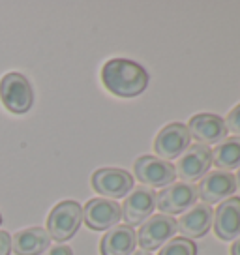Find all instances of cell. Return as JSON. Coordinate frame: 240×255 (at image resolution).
Listing matches in <instances>:
<instances>
[{
    "mask_svg": "<svg viewBox=\"0 0 240 255\" xmlns=\"http://www.w3.org/2000/svg\"><path fill=\"white\" fill-rule=\"evenodd\" d=\"M102 83L119 98H135L148 87V72L128 58H113L102 68Z\"/></svg>",
    "mask_w": 240,
    "mask_h": 255,
    "instance_id": "6da1fadb",
    "label": "cell"
},
{
    "mask_svg": "<svg viewBox=\"0 0 240 255\" xmlns=\"http://www.w3.org/2000/svg\"><path fill=\"white\" fill-rule=\"evenodd\" d=\"M83 208L77 201H60L47 216V233L56 242H66L79 231Z\"/></svg>",
    "mask_w": 240,
    "mask_h": 255,
    "instance_id": "7a4b0ae2",
    "label": "cell"
},
{
    "mask_svg": "<svg viewBox=\"0 0 240 255\" xmlns=\"http://www.w3.org/2000/svg\"><path fill=\"white\" fill-rule=\"evenodd\" d=\"M0 100L4 107L13 115H23L34 104V92L30 81L23 73L9 72L0 79Z\"/></svg>",
    "mask_w": 240,
    "mask_h": 255,
    "instance_id": "3957f363",
    "label": "cell"
},
{
    "mask_svg": "<svg viewBox=\"0 0 240 255\" xmlns=\"http://www.w3.org/2000/svg\"><path fill=\"white\" fill-rule=\"evenodd\" d=\"M197 199H199L197 186L186 182H173L156 195V208L165 216L184 214L186 210L197 205Z\"/></svg>",
    "mask_w": 240,
    "mask_h": 255,
    "instance_id": "277c9868",
    "label": "cell"
},
{
    "mask_svg": "<svg viewBox=\"0 0 240 255\" xmlns=\"http://www.w3.org/2000/svg\"><path fill=\"white\" fill-rule=\"evenodd\" d=\"M94 191L104 195V199H122L133 190V175L117 167H102L94 171L90 178Z\"/></svg>",
    "mask_w": 240,
    "mask_h": 255,
    "instance_id": "5b68a950",
    "label": "cell"
},
{
    "mask_svg": "<svg viewBox=\"0 0 240 255\" xmlns=\"http://www.w3.org/2000/svg\"><path fill=\"white\" fill-rule=\"evenodd\" d=\"M212 152L205 144H190L186 152L178 158L175 165V175L186 184L197 182L210 171Z\"/></svg>",
    "mask_w": 240,
    "mask_h": 255,
    "instance_id": "8992f818",
    "label": "cell"
},
{
    "mask_svg": "<svg viewBox=\"0 0 240 255\" xmlns=\"http://www.w3.org/2000/svg\"><path fill=\"white\" fill-rule=\"evenodd\" d=\"M133 175L144 188H165L175 182V165L156 156H141L133 163Z\"/></svg>",
    "mask_w": 240,
    "mask_h": 255,
    "instance_id": "52a82bcc",
    "label": "cell"
},
{
    "mask_svg": "<svg viewBox=\"0 0 240 255\" xmlns=\"http://www.w3.org/2000/svg\"><path fill=\"white\" fill-rule=\"evenodd\" d=\"M176 233V220L173 216L156 214L150 216L146 222L141 225L137 233V244L141 246L143 252H150L161 248L165 242L173 239Z\"/></svg>",
    "mask_w": 240,
    "mask_h": 255,
    "instance_id": "ba28073f",
    "label": "cell"
},
{
    "mask_svg": "<svg viewBox=\"0 0 240 255\" xmlns=\"http://www.w3.org/2000/svg\"><path fill=\"white\" fill-rule=\"evenodd\" d=\"M190 131L182 122H171L165 128H161L156 141H154V150L158 158L163 161L180 158L190 146Z\"/></svg>",
    "mask_w": 240,
    "mask_h": 255,
    "instance_id": "9c48e42d",
    "label": "cell"
},
{
    "mask_svg": "<svg viewBox=\"0 0 240 255\" xmlns=\"http://www.w3.org/2000/svg\"><path fill=\"white\" fill-rule=\"evenodd\" d=\"M122 218L126 220V225L131 229L135 225H143L156 210V191L150 188L139 186L126 195V201L122 205Z\"/></svg>",
    "mask_w": 240,
    "mask_h": 255,
    "instance_id": "30bf717a",
    "label": "cell"
},
{
    "mask_svg": "<svg viewBox=\"0 0 240 255\" xmlns=\"http://www.w3.org/2000/svg\"><path fill=\"white\" fill-rule=\"evenodd\" d=\"M122 218V208L117 201L96 197L90 199L83 208V222L92 231H109L111 227L119 225Z\"/></svg>",
    "mask_w": 240,
    "mask_h": 255,
    "instance_id": "8fae6325",
    "label": "cell"
},
{
    "mask_svg": "<svg viewBox=\"0 0 240 255\" xmlns=\"http://www.w3.org/2000/svg\"><path fill=\"white\" fill-rule=\"evenodd\" d=\"M237 191V180L227 171H210L201 178L197 186V195L205 205H216L229 199Z\"/></svg>",
    "mask_w": 240,
    "mask_h": 255,
    "instance_id": "7c38bea8",
    "label": "cell"
},
{
    "mask_svg": "<svg viewBox=\"0 0 240 255\" xmlns=\"http://www.w3.org/2000/svg\"><path fill=\"white\" fill-rule=\"evenodd\" d=\"M188 131L190 137H193L199 144H218L227 137V126L222 117L214 113H199L193 115L188 122Z\"/></svg>",
    "mask_w": 240,
    "mask_h": 255,
    "instance_id": "4fadbf2b",
    "label": "cell"
},
{
    "mask_svg": "<svg viewBox=\"0 0 240 255\" xmlns=\"http://www.w3.org/2000/svg\"><path fill=\"white\" fill-rule=\"evenodd\" d=\"M214 233L220 240L229 242L240 237V197H229L214 212Z\"/></svg>",
    "mask_w": 240,
    "mask_h": 255,
    "instance_id": "5bb4252c",
    "label": "cell"
},
{
    "mask_svg": "<svg viewBox=\"0 0 240 255\" xmlns=\"http://www.w3.org/2000/svg\"><path fill=\"white\" fill-rule=\"evenodd\" d=\"M212 222H214L212 207L201 203V205H195L190 210H186L184 214L180 216V220H176V229L188 240L201 239L210 231Z\"/></svg>",
    "mask_w": 240,
    "mask_h": 255,
    "instance_id": "9a60e30c",
    "label": "cell"
},
{
    "mask_svg": "<svg viewBox=\"0 0 240 255\" xmlns=\"http://www.w3.org/2000/svg\"><path fill=\"white\" fill-rule=\"evenodd\" d=\"M137 246V233L129 225H115L100 242L102 255H131Z\"/></svg>",
    "mask_w": 240,
    "mask_h": 255,
    "instance_id": "2e32d148",
    "label": "cell"
},
{
    "mask_svg": "<svg viewBox=\"0 0 240 255\" xmlns=\"http://www.w3.org/2000/svg\"><path fill=\"white\" fill-rule=\"evenodd\" d=\"M51 237L43 227H28L17 231L11 239V252L17 255H40L49 250Z\"/></svg>",
    "mask_w": 240,
    "mask_h": 255,
    "instance_id": "e0dca14e",
    "label": "cell"
},
{
    "mask_svg": "<svg viewBox=\"0 0 240 255\" xmlns=\"http://www.w3.org/2000/svg\"><path fill=\"white\" fill-rule=\"evenodd\" d=\"M212 165L218 171H233L240 167V137H225L212 150Z\"/></svg>",
    "mask_w": 240,
    "mask_h": 255,
    "instance_id": "ac0fdd59",
    "label": "cell"
},
{
    "mask_svg": "<svg viewBox=\"0 0 240 255\" xmlns=\"http://www.w3.org/2000/svg\"><path fill=\"white\" fill-rule=\"evenodd\" d=\"M158 255H197V246L193 240L178 237L165 242V246L161 248Z\"/></svg>",
    "mask_w": 240,
    "mask_h": 255,
    "instance_id": "d6986e66",
    "label": "cell"
},
{
    "mask_svg": "<svg viewBox=\"0 0 240 255\" xmlns=\"http://www.w3.org/2000/svg\"><path fill=\"white\" fill-rule=\"evenodd\" d=\"M225 126H227V131H233L237 137H240V104L227 115Z\"/></svg>",
    "mask_w": 240,
    "mask_h": 255,
    "instance_id": "ffe728a7",
    "label": "cell"
},
{
    "mask_svg": "<svg viewBox=\"0 0 240 255\" xmlns=\"http://www.w3.org/2000/svg\"><path fill=\"white\" fill-rule=\"evenodd\" d=\"M11 254V237L6 231H0V255Z\"/></svg>",
    "mask_w": 240,
    "mask_h": 255,
    "instance_id": "44dd1931",
    "label": "cell"
},
{
    "mask_svg": "<svg viewBox=\"0 0 240 255\" xmlns=\"http://www.w3.org/2000/svg\"><path fill=\"white\" fill-rule=\"evenodd\" d=\"M45 255H73V252H72V248L70 246H55V248H51L47 254Z\"/></svg>",
    "mask_w": 240,
    "mask_h": 255,
    "instance_id": "7402d4cb",
    "label": "cell"
},
{
    "mask_svg": "<svg viewBox=\"0 0 240 255\" xmlns=\"http://www.w3.org/2000/svg\"><path fill=\"white\" fill-rule=\"evenodd\" d=\"M231 255H240V237H237V239H235V242H233Z\"/></svg>",
    "mask_w": 240,
    "mask_h": 255,
    "instance_id": "603a6c76",
    "label": "cell"
},
{
    "mask_svg": "<svg viewBox=\"0 0 240 255\" xmlns=\"http://www.w3.org/2000/svg\"><path fill=\"white\" fill-rule=\"evenodd\" d=\"M131 255H152L150 252H143V250H139V252H133Z\"/></svg>",
    "mask_w": 240,
    "mask_h": 255,
    "instance_id": "cb8c5ba5",
    "label": "cell"
},
{
    "mask_svg": "<svg viewBox=\"0 0 240 255\" xmlns=\"http://www.w3.org/2000/svg\"><path fill=\"white\" fill-rule=\"evenodd\" d=\"M235 180H237V186H240V167H239V173L235 176Z\"/></svg>",
    "mask_w": 240,
    "mask_h": 255,
    "instance_id": "d4e9b609",
    "label": "cell"
},
{
    "mask_svg": "<svg viewBox=\"0 0 240 255\" xmlns=\"http://www.w3.org/2000/svg\"><path fill=\"white\" fill-rule=\"evenodd\" d=\"M0 223H2V216H0Z\"/></svg>",
    "mask_w": 240,
    "mask_h": 255,
    "instance_id": "484cf974",
    "label": "cell"
}]
</instances>
